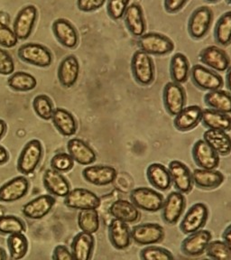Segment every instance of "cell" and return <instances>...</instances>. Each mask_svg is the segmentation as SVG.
<instances>
[{"label":"cell","instance_id":"c3c4849f","mask_svg":"<svg viewBox=\"0 0 231 260\" xmlns=\"http://www.w3.org/2000/svg\"><path fill=\"white\" fill-rule=\"evenodd\" d=\"M15 72V62L9 53L0 48V74L10 75Z\"/></svg>","mask_w":231,"mask_h":260},{"label":"cell","instance_id":"3957f363","mask_svg":"<svg viewBox=\"0 0 231 260\" xmlns=\"http://www.w3.org/2000/svg\"><path fill=\"white\" fill-rule=\"evenodd\" d=\"M130 201L142 211L157 212L162 210L164 198L159 191L147 187H138L130 192Z\"/></svg>","mask_w":231,"mask_h":260},{"label":"cell","instance_id":"7402d4cb","mask_svg":"<svg viewBox=\"0 0 231 260\" xmlns=\"http://www.w3.org/2000/svg\"><path fill=\"white\" fill-rule=\"evenodd\" d=\"M203 109L200 106L185 107L174 119V126L181 132H187L193 129L202 121Z\"/></svg>","mask_w":231,"mask_h":260},{"label":"cell","instance_id":"d4e9b609","mask_svg":"<svg viewBox=\"0 0 231 260\" xmlns=\"http://www.w3.org/2000/svg\"><path fill=\"white\" fill-rule=\"evenodd\" d=\"M80 75V63L74 55L65 57L58 68V80L64 88L73 87Z\"/></svg>","mask_w":231,"mask_h":260},{"label":"cell","instance_id":"11a10c76","mask_svg":"<svg viewBox=\"0 0 231 260\" xmlns=\"http://www.w3.org/2000/svg\"><path fill=\"white\" fill-rule=\"evenodd\" d=\"M226 86L231 93V65L227 68L226 73Z\"/></svg>","mask_w":231,"mask_h":260},{"label":"cell","instance_id":"44dd1931","mask_svg":"<svg viewBox=\"0 0 231 260\" xmlns=\"http://www.w3.org/2000/svg\"><path fill=\"white\" fill-rule=\"evenodd\" d=\"M109 238L114 248L118 250L128 248L132 241L131 231L127 223L115 218L109 225Z\"/></svg>","mask_w":231,"mask_h":260},{"label":"cell","instance_id":"816d5d0a","mask_svg":"<svg viewBox=\"0 0 231 260\" xmlns=\"http://www.w3.org/2000/svg\"><path fill=\"white\" fill-rule=\"evenodd\" d=\"M53 260H73V254L63 245H59L54 248L53 254Z\"/></svg>","mask_w":231,"mask_h":260},{"label":"cell","instance_id":"9f6ffc18","mask_svg":"<svg viewBox=\"0 0 231 260\" xmlns=\"http://www.w3.org/2000/svg\"><path fill=\"white\" fill-rule=\"evenodd\" d=\"M7 128H8L7 123L4 120L0 119V139L4 137L7 132Z\"/></svg>","mask_w":231,"mask_h":260},{"label":"cell","instance_id":"7bdbcfd3","mask_svg":"<svg viewBox=\"0 0 231 260\" xmlns=\"http://www.w3.org/2000/svg\"><path fill=\"white\" fill-rule=\"evenodd\" d=\"M206 254L212 259L231 260V246L224 240L211 241L206 248Z\"/></svg>","mask_w":231,"mask_h":260},{"label":"cell","instance_id":"52a82bcc","mask_svg":"<svg viewBox=\"0 0 231 260\" xmlns=\"http://www.w3.org/2000/svg\"><path fill=\"white\" fill-rule=\"evenodd\" d=\"M209 218V209L207 205L203 203L193 204L184 215L181 224L180 230L183 234H191L202 230L207 222Z\"/></svg>","mask_w":231,"mask_h":260},{"label":"cell","instance_id":"5b68a950","mask_svg":"<svg viewBox=\"0 0 231 260\" xmlns=\"http://www.w3.org/2000/svg\"><path fill=\"white\" fill-rule=\"evenodd\" d=\"M162 101L167 113L175 117L186 105L185 89L182 84L175 81H170L163 88Z\"/></svg>","mask_w":231,"mask_h":260},{"label":"cell","instance_id":"484cf974","mask_svg":"<svg viewBox=\"0 0 231 260\" xmlns=\"http://www.w3.org/2000/svg\"><path fill=\"white\" fill-rule=\"evenodd\" d=\"M110 215L115 219H120L126 223H135L140 219V211L134 203L126 200L115 201L110 209Z\"/></svg>","mask_w":231,"mask_h":260},{"label":"cell","instance_id":"ffe728a7","mask_svg":"<svg viewBox=\"0 0 231 260\" xmlns=\"http://www.w3.org/2000/svg\"><path fill=\"white\" fill-rule=\"evenodd\" d=\"M55 204V199L52 195H40L36 199L25 203L22 212L30 219H41L48 215Z\"/></svg>","mask_w":231,"mask_h":260},{"label":"cell","instance_id":"836d02e7","mask_svg":"<svg viewBox=\"0 0 231 260\" xmlns=\"http://www.w3.org/2000/svg\"><path fill=\"white\" fill-rule=\"evenodd\" d=\"M202 123L208 129L223 130L231 129V117L229 114L222 113L212 109L203 110Z\"/></svg>","mask_w":231,"mask_h":260},{"label":"cell","instance_id":"d6986e66","mask_svg":"<svg viewBox=\"0 0 231 260\" xmlns=\"http://www.w3.org/2000/svg\"><path fill=\"white\" fill-rule=\"evenodd\" d=\"M82 176L88 183L97 186H106L116 180L118 172L110 166H91L84 168Z\"/></svg>","mask_w":231,"mask_h":260},{"label":"cell","instance_id":"8fae6325","mask_svg":"<svg viewBox=\"0 0 231 260\" xmlns=\"http://www.w3.org/2000/svg\"><path fill=\"white\" fill-rule=\"evenodd\" d=\"M191 81L199 89L211 91L223 86V78L203 65L196 64L191 70Z\"/></svg>","mask_w":231,"mask_h":260},{"label":"cell","instance_id":"e575fe53","mask_svg":"<svg viewBox=\"0 0 231 260\" xmlns=\"http://www.w3.org/2000/svg\"><path fill=\"white\" fill-rule=\"evenodd\" d=\"M204 102L210 109L231 114V93L225 90L219 89L208 91L204 96Z\"/></svg>","mask_w":231,"mask_h":260},{"label":"cell","instance_id":"cb8c5ba5","mask_svg":"<svg viewBox=\"0 0 231 260\" xmlns=\"http://www.w3.org/2000/svg\"><path fill=\"white\" fill-rule=\"evenodd\" d=\"M53 31L57 40L67 48H75L79 42L77 31L69 21L59 18L53 24Z\"/></svg>","mask_w":231,"mask_h":260},{"label":"cell","instance_id":"f5cc1de1","mask_svg":"<svg viewBox=\"0 0 231 260\" xmlns=\"http://www.w3.org/2000/svg\"><path fill=\"white\" fill-rule=\"evenodd\" d=\"M8 159H9V154L8 150L5 148L4 146H0V166L5 165L8 162Z\"/></svg>","mask_w":231,"mask_h":260},{"label":"cell","instance_id":"7dc6e473","mask_svg":"<svg viewBox=\"0 0 231 260\" xmlns=\"http://www.w3.org/2000/svg\"><path fill=\"white\" fill-rule=\"evenodd\" d=\"M18 38L13 29L7 24L0 23V45L6 48H12L16 46Z\"/></svg>","mask_w":231,"mask_h":260},{"label":"cell","instance_id":"603a6c76","mask_svg":"<svg viewBox=\"0 0 231 260\" xmlns=\"http://www.w3.org/2000/svg\"><path fill=\"white\" fill-rule=\"evenodd\" d=\"M67 150L73 160L81 166H90L97 159L93 149L80 138L70 139L67 143Z\"/></svg>","mask_w":231,"mask_h":260},{"label":"cell","instance_id":"277c9868","mask_svg":"<svg viewBox=\"0 0 231 260\" xmlns=\"http://www.w3.org/2000/svg\"><path fill=\"white\" fill-rule=\"evenodd\" d=\"M43 157V146L39 140L32 139L24 146L17 160V170L21 174L29 175L38 167Z\"/></svg>","mask_w":231,"mask_h":260},{"label":"cell","instance_id":"ee69618b","mask_svg":"<svg viewBox=\"0 0 231 260\" xmlns=\"http://www.w3.org/2000/svg\"><path fill=\"white\" fill-rule=\"evenodd\" d=\"M140 257L144 260H171L175 256L167 248L147 246L140 251Z\"/></svg>","mask_w":231,"mask_h":260},{"label":"cell","instance_id":"f35d334b","mask_svg":"<svg viewBox=\"0 0 231 260\" xmlns=\"http://www.w3.org/2000/svg\"><path fill=\"white\" fill-rule=\"evenodd\" d=\"M7 243L11 259H21L28 251V240L23 233L9 235Z\"/></svg>","mask_w":231,"mask_h":260},{"label":"cell","instance_id":"ac0fdd59","mask_svg":"<svg viewBox=\"0 0 231 260\" xmlns=\"http://www.w3.org/2000/svg\"><path fill=\"white\" fill-rule=\"evenodd\" d=\"M29 182L24 176H16L0 187V203H14L28 192Z\"/></svg>","mask_w":231,"mask_h":260},{"label":"cell","instance_id":"83f0119b","mask_svg":"<svg viewBox=\"0 0 231 260\" xmlns=\"http://www.w3.org/2000/svg\"><path fill=\"white\" fill-rule=\"evenodd\" d=\"M95 246L93 234L81 232L74 237L72 242V254L75 260H89L91 258Z\"/></svg>","mask_w":231,"mask_h":260},{"label":"cell","instance_id":"681fc988","mask_svg":"<svg viewBox=\"0 0 231 260\" xmlns=\"http://www.w3.org/2000/svg\"><path fill=\"white\" fill-rule=\"evenodd\" d=\"M108 0H78V8L82 12H93L102 8Z\"/></svg>","mask_w":231,"mask_h":260},{"label":"cell","instance_id":"f546056e","mask_svg":"<svg viewBox=\"0 0 231 260\" xmlns=\"http://www.w3.org/2000/svg\"><path fill=\"white\" fill-rule=\"evenodd\" d=\"M124 21L130 34L134 37H140L146 32V19L143 9L138 4H131L126 8Z\"/></svg>","mask_w":231,"mask_h":260},{"label":"cell","instance_id":"d590c367","mask_svg":"<svg viewBox=\"0 0 231 260\" xmlns=\"http://www.w3.org/2000/svg\"><path fill=\"white\" fill-rule=\"evenodd\" d=\"M190 62L183 53L174 54L170 61V75L173 81L183 84L190 75Z\"/></svg>","mask_w":231,"mask_h":260},{"label":"cell","instance_id":"5bb4252c","mask_svg":"<svg viewBox=\"0 0 231 260\" xmlns=\"http://www.w3.org/2000/svg\"><path fill=\"white\" fill-rule=\"evenodd\" d=\"M192 158L203 169H216L219 165V154L206 141L200 139L192 146Z\"/></svg>","mask_w":231,"mask_h":260},{"label":"cell","instance_id":"91938a15","mask_svg":"<svg viewBox=\"0 0 231 260\" xmlns=\"http://www.w3.org/2000/svg\"><path fill=\"white\" fill-rule=\"evenodd\" d=\"M3 215H5L4 208L2 207V206H0V217H2Z\"/></svg>","mask_w":231,"mask_h":260},{"label":"cell","instance_id":"4dcf8cb0","mask_svg":"<svg viewBox=\"0 0 231 260\" xmlns=\"http://www.w3.org/2000/svg\"><path fill=\"white\" fill-rule=\"evenodd\" d=\"M146 176L151 185L160 191H167L173 183L168 168L159 162L151 164L147 167Z\"/></svg>","mask_w":231,"mask_h":260},{"label":"cell","instance_id":"f6af8a7d","mask_svg":"<svg viewBox=\"0 0 231 260\" xmlns=\"http://www.w3.org/2000/svg\"><path fill=\"white\" fill-rule=\"evenodd\" d=\"M74 160L67 153H58L51 159V167L53 170L60 173H66L73 169L74 167Z\"/></svg>","mask_w":231,"mask_h":260},{"label":"cell","instance_id":"b9f144b4","mask_svg":"<svg viewBox=\"0 0 231 260\" xmlns=\"http://www.w3.org/2000/svg\"><path fill=\"white\" fill-rule=\"evenodd\" d=\"M25 230L24 221L18 217L13 215H3L0 217V233L11 235L23 233Z\"/></svg>","mask_w":231,"mask_h":260},{"label":"cell","instance_id":"9a60e30c","mask_svg":"<svg viewBox=\"0 0 231 260\" xmlns=\"http://www.w3.org/2000/svg\"><path fill=\"white\" fill-rule=\"evenodd\" d=\"M212 235L211 232L205 230L189 234L181 245V249L184 255L189 256H202L206 252L208 245L211 242Z\"/></svg>","mask_w":231,"mask_h":260},{"label":"cell","instance_id":"6f0895ef","mask_svg":"<svg viewBox=\"0 0 231 260\" xmlns=\"http://www.w3.org/2000/svg\"><path fill=\"white\" fill-rule=\"evenodd\" d=\"M9 20H10V18H9L8 14H5V13L0 12V23L8 24V23H9Z\"/></svg>","mask_w":231,"mask_h":260},{"label":"cell","instance_id":"94428289","mask_svg":"<svg viewBox=\"0 0 231 260\" xmlns=\"http://www.w3.org/2000/svg\"><path fill=\"white\" fill-rule=\"evenodd\" d=\"M205 1L210 2V3H215V2H218V1H219V0H205Z\"/></svg>","mask_w":231,"mask_h":260},{"label":"cell","instance_id":"ba28073f","mask_svg":"<svg viewBox=\"0 0 231 260\" xmlns=\"http://www.w3.org/2000/svg\"><path fill=\"white\" fill-rule=\"evenodd\" d=\"M64 204L73 210H91L101 206L102 200L93 191L84 188H75L71 190L64 197Z\"/></svg>","mask_w":231,"mask_h":260},{"label":"cell","instance_id":"6da1fadb","mask_svg":"<svg viewBox=\"0 0 231 260\" xmlns=\"http://www.w3.org/2000/svg\"><path fill=\"white\" fill-rule=\"evenodd\" d=\"M131 71L136 81L142 86H149L154 82L155 68L150 54L142 50L135 52L131 60Z\"/></svg>","mask_w":231,"mask_h":260},{"label":"cell","instance_id":"74e56055","mask_svg":"<svg viewBox=\"0 0 231 260\" xmlns=\"http://www.w3.org/2000/svg\"><path fill=\"white\" fill-rule=\"evenodd\" d=\"M78 226L81 232L95 234L101 226L100 216L96 209L82 210L78 214Z\"/></svg>","mask_w":231,"mask_h":260},{"label":"cell","instance_id":"680465c9","mask_svg":"<svg viewBox=\"0 0 231 260\" xmlns=\"http://www.w3.org/2000/svg\"><path fill=\"white\" fill-rule=\"evenodd\" d=\"M7 259V254L6 251L2 248H0V260Z\"/></svg>","mask_w":231,"mask_h":260},{"label":"cell","instance_id":"60d3db41","mask_svg":"<svg viewBox=\"0 0 231 260\" xmlns=\"http://www.w3.org/2000/svg\"><path fill=\"white\" fill-rule=\"evenodd\" d=\"M32 108L39 118L44 120H50L53 117V108L52 100L46 95H38L32 102Z\"/></svg>","mask_w":231,"mask_h":260},{"label":"cell","instance_id":"4316f807","mask_svg":"<svg viewBox=\"0 0 231 260\" xmlns=\"http://www.w3.org/2000/svg\"><path fill=\"white\" fill-rule=\"evenodd\" d=\"M43 182L45 189L51 194L58 197H65L71 191V186L67 179L60 172L53 169L45 171Z\"/></svg>","mask_w":231,"mask_h":260},{"label":"cell","instance_id":"8992f818","mask_svg":"<svg viewBox=\"0 0 231 260\" xmlns=\"http://www.w3.org/2000/svg\"><path fill=\"white\" fill-rule=\"evenodd\" d=\"M17 54L22 61L41 68L49 67L53 62L52 53L48 48L39 44L30 43L22 45L18 49Z\"/></svg>","mask_w":231,"mask_h":260},{"label":"cell","instance_id":"db71d44e","mask_svg":"<svg viewBox=\"0 0 231 260\" xmlns=\"http://www.w3.org/2000/svg\"><path fill=\"white\" fill-rule=\"evenodd\" d=\"M222 239L226 243L231 246V224L226 228V230L222 233Z\"/></svg>","mask_w":231,"mask_h":260},{"label":"cell","instance_id":"e0dca14e","mask_svg":"<svg viewBox=\"0 0 231 260\" xmlns=\"http://www.w3.org/2000/svg\"><path fill=\"white\" fill-rule=\"evenodd\" d=\"M200 60L216 72H226L230 66V58L227 53L215 45L208 46L200 53Z\"/></svg>","mask_w":231,"mask_h":260},{"label":"cell","instance_id":"d6a6232c","mask_svg":"<svg viewBox=\"0 0 231 260\" xmlns=\"http://www.w3.org/2000/svg\"><path fill=\"white\" fill-rule=\"evenodd\" d=\"M203 140L210 145L219 155L231 153V138L223 130L208 129L203 134Z\"/></svg>","mask_w":231,"mask_h":260},{"label":"cell","instance_id":"30bf717a","mask_svg":"<svg viewBox=\"0 0 231 260\" xmlns=\"http://www.w3.org/2000/svg\"><path fill=\"white\" fill-rule=\"evenodd\" d=\"M213 20V12L208 7H200L192 12L188 21V32L193 39L205 37Z\"/></svg>","mask_w":231,"mask_h":260},{"label":"cell","instance_id":"ab89813d","mask_svg":"<svg viewBox=\"0 0 231 260\" xmlns=\"http://www.w3.org/2000/svg\"><path fill=\"white\" fill-rule=\"evenodd\" d=\"M215 40L219 45L227 46L231 44V11L224 13L217 22L214 30Z\"/></svg>","mask_w":231,"mask_h":260},{"label":"cell","instance_id":"7c38bea8","mask_svg":"<svg viewBox=\"0 0 231 260\" xmlns=\"http://www.w3.org/2000/svg\"><path fill=\"white\" fill-rule=\"evenodd\" d=\"M186 207V199L180 191H172L164 200L162 207V220L169 225L177 223Z\"/></svg>","mask_w":231,"mask_h":260},{"label":"cell","instance_id":"6125c7cd","mask_svg":"<svg viewBox=\"0 0 231 260\" xmlns=\"http://www.w3.org/2000/svg\"><path fill=\"white\" fill-rule=\"evenodd\" d=\"M227 3H228V4L231 5V0H227Z\"/></svg>","mask_w":231,"mask_h":260},{"label":"cell","instance_id":"bcb514c9","mask_svg":"<svg viewBox=\"0 0 231 260\" xmlns=\"http://www.w3.org/2000/svg\"><path fill=\"white\" fill-rule=\"evenodd\" d=\"M130 0H108V14L113 20H120L125 15Z\"/></svg>","mask_w":231,"mask_h":260},{"label":"cell","instance_id":"4fadbf2b","mask_svg":"<svg viewBox=\"0 0 231 260\" xmlns=\"http://www.w3.org/2000/svg\"><path fill=\"white\" fill-rule=\"evenodd\" d=\"M168 170L170 172L172 182L177 191L187 194L192 190L193 179L190 168L178 160H174L169 164Z\"/></svg>","mask_w":231,"mask_h":260},{"label":"cell","instance_id":"7a4b0ae2","mask_svg":"<svg viewBox=\"0 0 231 260\" xmlns=\"http://www.w3.org/2000/svg\"><path fill=\"white\" fill-rule=\"evenodd\" d=\"M138 47L150 55L163 56L172 53L175 44L169 37L158 32H147L138 37Z\"/></svg>","mask_w":231,"mask_h":260},{"label":"cell","instance_id":"1f68e13d","mask_svg":"<svg viewBox=\"0 0 231 260\" xmlns=\"http://www.w3.org/2000/svg\"><path fill=\"white\" fill-rule=\"evenodd\" d=\"M52 121L55 128L64 137H73L77 132V122L73 114L64 109H54Z\"/></svg>","mask_w":231,"mask_h":260},{"label":"cell","instance_id":"2e32d148","mask_svg":"<svg viewBox=\"0 0 231 260\" xmlns=\"http://www.w3.org/2000/svg\"><path fill=\"white\" fill-rule=\"evenodd\" d=\"M37 19V9L35 6L29 5L21 9L13 25L18 40H25L31 36Z\"/></svg>","mask_w":231,"mask_h":260},{"label":"cell","instance_id":"f1b7e54d","mask_svg":"<svg viewBox=\"0 0 231 260\" xmlns=\"http://www.w3.org/2000/svg\"><path fill=\"white\" fill-rule=\"evenodd\" d=\"M193 183L200 189L212 190L220 186L224 182L223 174L215 169H195L192 172Z\"/></svg>","mask_w":231,"mask_h":260},{"label":"cell","instance_id":"9c48e42d","mask_svg":"<svg viewBox=\"0 0 231 260\" xmlns=\"http://www.w3.org/2000/svg\"><path fill=\"white\" fill-rule=\"evenodd\" d=\"M164 236L163 228L157 223L138 224L131 230L132 240L141 246L160 243L164 239Z\"/></svg>","mask_w":231,"mask_h":260},{"label":"cell","instance_id":"8d00e7d4","mask_svg":"<svg viewBox=\"0 0 231 260\" xmlns=\"http://www.w3.org/2000/svg\"><path fill=\"white\" fill-rule=\"evenodd\" d=\"M8 85L10 89L15 91L26 92L36 89L37 85V81L32 74L25 72H17L13 73L10 77L8 78Z\"/></svg>","mask_w":231,"mask_h":260},{"label":"cell","instance_id":"f907efd6","mask_svg":"<svg viewBox=\"0 0 231 260\" xmlns=\"http://www.w3.org/2000/svg\"><path fill=\"white\" fill-rule=\"evenodd\" d=\"M189 0H164L163 6L167 12L175 14L183 9Z\"/></svg>","mask_w":231,"mask_h":260}]
</instances>
